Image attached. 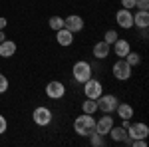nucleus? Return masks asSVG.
Returning a JSON list of instances; mask_svg holds the SVG:
<instances>
[{"instance_id":"1","label":"nucleus","mask_w":149,"mask_h":147,"mask_svg":"<svg viewBox=\"0 0 149 147\" xmlns=\"http://www.w3.org/2000/svg\"><path fill=\"white\" fill-rule=\"evenodd\" d=\"M95 129V117L90 113H80L74 119V131L80 137H90Z\"/></svg>"},{"instance_id":"2","label":"nucleus","mask_w":149,"mask_h":147,"mask_svg":"<svg viewBox=\"0 0 149 147\" xmlns=\"http://www.w3.org/2000/svg\"><path fill=\"white\" fill-rule=\"evenodd\" d=\"M92 74H93L92 64L86 62V60H78L74 64V68H72V78H74L76 84H86L88 79L92 78Z\"/></svg>"},{"instance_id":"3","label":"nucleus","mask_w":149,"mask_h":147,"mask_svg":"<svg viewBox=\"0 0 149 147\" xmlns=\"http://www.w3.org/2000/svg\"><path fill=\"white\" fill-rule=\"evenodd\" d=\"M111 74H113V78L117 82H127L131 78V74H133V68L125 62V58H117L115 64L111 66Z\"/></svg>"},{"instance_id":"4","label":"nucleus","mask_w":149,"mask_h":147,"mask_svg":"<svg viewBox=\"0 0 149 147\" xmlns=\"http://www.w3.org/2000/svg\"><path fill=\"white\" fill-rule=\"evenodd\" d=\"M52 119H54V113L46 105H38L34 111H32V121L38 127H48V125L52 123Z\"/></svg>"},{"instance_id":"5","label":"nucleus","mask_w":149,"mask_h":147,"mask_svg":"<svg viewBox=\"0 0 149 147\" xmlns=\"http://www.w3.org/2000/svg\"><path fill=\"white\" fill-rule=\"evenodd\" d=\"M95 102H97V111H102V113H113L115 107H117V103H119V100L115 98L113 93H102Z\"/></svg>"},{"instance_id":"6","label":"nucleus","mask_w":149,"mask_h":147,"mask_svg":"<svg viewBox=\"0 0 149 147\" xmlns=\"http://www.w3.org/2000/svg\"><path fill=\"white\" fill-rule=\"evenodd\" d=\"M81 86H84V95L90 98V100H97L103 93V84L95 78H90L86 84H81Z\"/></svg>"},{"instance_id":"7","label":"nucleus","mask_w":149,"mask_h":147,"mask_svg":"<svg viewBox=\"0 0 149 147\" xmlns=\"http://www.w3.org/2000/svg\"><path fill=\"white\" fill-rule=\"evenodd\" d=\"M46 95L50 100H62L66 95V86L60 79H52L46 84Z\"/></svg>"},{"instance_id":"8","label":"nucleus","mask_w":149,"mask_h":147,"mask_svg":"<svg viewBox=\"0 0 149 147\" xmlns=\"http://www.w3.org/2000/svg\"><path fill=\"white\" fill-rule=\"evenodd\" d=\"M115 24L123 30H129L133 28V12L127 10V8H119L115 12Z\"/></svg>"},{"instance_id":"9","label":"nucleus","mask_w":149,"mask_h":147,"mask_svg":"<svg viewBox=\"0 0 149 147\" xmlns=\"http://www.w3.org/2000/svg\"><path fill=\"white\" fill-rule=\"evenodd\" d=\"M113 125H115V121H113V117H111V113H103L100 119H95V129H93V131L105 137Z\"/></svg>"},{"instance_id":"10","label":"nucleus","mask_w":149,"mask_h":147,"mask_svg":"<svg viewBox=\"0 0 149 147\" xmlns=\"http://www.w3.org/2000/svg\"><path fill=\"white\" fill-rule=\"evenodd\" d=\"M147 135H149L147 123L137 121V123H129V127H127V137L129 139H147Z\"/></svg>"},{"instance_id":"11","label":"nucleus","mask_w":149,"mask_h":147,"mask_svg":"<svg viewBox=\"0 0 149 147\" xmlns=\"http://www.w3.org/2000/svg\"><path fill=\"white\" fill-rule=\"evenodd\" d=\"M84 18L81 16H78V14H70V16H66L64 18V28L66 30H70L72 34H78V32H81L84 30Z\"/></svg>"},{"instance_id":"12","label":"nucleus","mask_w":149,"mask_h":147,"mask_svg":"<svg viewBox=\"0 0 149 147\" xmlns=\"http://www.w3.org/2000/svg\"><path fill=\"white\" fill-rule=\"evenodd\" d=\"M107 135L113 139L115 143H125V145H129V137H127V129L125 127H121V125H113L111 129H109V133Z\"/></svg>"},{"instance_id":"13","label":"nucleus","mask_w":149,"mask_h":147,"mask_svg":"<svg viewBox=\"0 0 149 147\" xmlns=\"http://www.w3.org/2000/svg\"><path fill=\"white\" fill-rule=\"evenodd\" d=\"M111 50H113V54L117 58H125L131 52V44L127 40H123V38H117L113 44H111Z\"/></svg>"},{"instance_id":"14","label":"nucleus","mask_w":149,"mask_h":147,"mask_svg":"<svg viewBox=\"0 0 149 147\" xmlns=\"http://www.w3.org/2000/svg\"><path fill=\"white\" fill-rule=\"evenodd\" d=\"M56 42L58 46H62V48H68V46L74 44V34L66 30V28H62V30H58L56 32Z\"/></svg>"},{"instance_id":"15","label":"nucleus","mask_w":149,"mask_h":147,"mask_svg":"<svg viewBox=\"0 0 149 147\" xmlns=\"http://www.w3.org/2000/svg\"><path fill=\"white\" fill-rule=\"evenodd\" d=\"M16 50H18V46H16V42L14 40H2L0 42V56L2 58H12L14 54H16Z\"/></svg>"},{"instance_id":"16","label":"nucleus","mask_w":149,"mask_h":147,"mask_svg":"<svg viewBox=\"0 0 149 147\" xmlns=\"http://www.w3.org/2000/svg\"><path fill=\"white\" fill-rule=\"evenodd\" d=\"M133 28H149V10H137L133 14Z\"/></svg>"},{"instance_id":"17","label":"nucleus","mask_w":149,"mask_h":147,"mask_svg":"<svg viewBox=\"0 0 149 147\" xmlns=\"http://www.w3.org/2000/svg\"><path fill=\"white\" fill-rule=\"evenodd\" d=\"M111 54V46L107 44V42H97V44L93 46V56H95V60H105V58Z\"/></svg>"},{"instance_id":"18","label":"nucleus","mask_w":149,"mask_h":147,"mask_svg":"<svg viewBox=\"0 0 149 147\" xmlns=\"http://www.w3.org/2000/svg\"><path fill=\"white\" fill-rule=\"evenodd\" d=\"M115 111H117V115H119L121 119H131V117H133V107H131L129 103H117Z\"/></svg>"},{"instance_id":"19","label":"nucleus","mask_w":149,"mask_h":147,"mask_svg":"<svg viewBox=\"0 0 149 147\" xmlns=\"http://www.w3.org/2000/svg\"><path fill=\"white\" fill-rule=\"evenodd\" d=\"M95 111H97V102L86 98V102L81 103V113H90V115H93Z\"/></svg>"},{"instance_id":"20","label":"nucleus","mask_w":149,"mask_h":147,"mask_svg":"<svg viewBox=\"0 0 149 147\" xmlns=\"http://www.w3.org/2000/svg\"><path fill=\"white\" fill-rule=\"evenodd\" d=\"M48 26L54 30V32H58V30H62L64 28V18L62 16H50V20H48Z\"/></svg>"},{"instance_id":"21","label":"nucleus","mask_w":149,"mask_h":147,"mask_svg":"<svg viewBox=\"0 0 149 147\" xmlns=\"http://www.w3.org/2000/svg\"><path fill=\"white\" fill-rule=\"evenodd\" d=\"M125 62L131 66V68H135V66H139V64H141V56H139L137 52H129V54L125 56Z\"/></svg>"},{"instance_id":"22","label":"nucleus","mask_w":149,"mask_h":147,"mask_svg":"<svg viewBox=\"0 0 149 147\" xmlns=\"http://www.w3.org/2000/svg\"><path fill=\"white\" fill-rule=\"evenodd\" d=\"M90 143H92L93 147H103L105 145V139H103V135H100V133L93 131L92 135H90Z\"/></svg>"},{"instance_id":"23","label":"nucleus","mask_w":149,"mask_h":147,"mask_svg":"<svg viewBox=\"0 0 149 147\" xmlns=\"http://www.w3.org/2000/svg\"><path fill=\"white\" fill-rule=\"evenodd\" d=\"M117 38H119V34H117V30H107V32L103 34V42H107V44L111 46V44L115 42V40H117Z\"/></svg>"},{"instance_id":"24","label":"nucleus","mask_w":149,"mask_h":147,"mask_svg":"<svg viewBox=\"0 0 149 147\" xmlns=\"http://www.w3.org/2000/svg\"><path fill=\"white\" fill-rule=\"evenodd\" d=\"M10 88V84H8V78L4 76V74H0V93H6Z\"/></svg>"},{"instance_id":"25","label":"nucleus","mask_w":149,"mask_h":147,"mask_svg":"<svg viewBox=\"0 0 149 147\" xmlns=\"http://www.w3.org/2000/svg\"><path fill=\"white\" fill-rule=\"evenodd\" d=\"M135 10H149V0H135Z\"/></svg>"},{"instance_id":"26","label":"nucleus","mask_w":149,"mask_h":147,"mask_svg":"<svg viewBox=\"0 0 149 147\" xmlns=\"http://www.w3.org/2000/svg\"><path fill=\"white\" fill-rule=\"evenodd\" d=\"M6 129H8V121H6V117L0 113V135L6 133Z\"/></svg>"},{"instance_id":"27","label":"nucleus","mask_w":149,"mask_h":147,"mask_svg":"<svg viewBox=\"0 0 149 147\" xmlns=\"http://www.w3.org/2000/svg\"><path fill=\"white\" fill-rule=\"evenodd\" d=\"M121 6L127 10H135V0H121Z\"/></svg>"},{"instance_id":"28","label":"nucleus","mask_w":149,"mask_h":147,"mask_svg":"<svg viewBox=\"0 0 149 147\" xmlns=\"http://www.w3.org/2000/svg\"><path fill=\"white\" fill-rule=\"evenodd\" d=\"M6 26H8V20H6L4 16H0V30H4Z\"/></svg>"},{"instance_id":"29","label":"nucleus","mask_w":149,"mask_h":147,"mask_svg":"<svg viewBox=\"0 0 149 147\" xmlns=\"http://www.w3.org/2000/svg\"><path fill=\"white\" fill-rule=\"evenodd\" d=\"M139 34H141L143 40H147V28H139Z\"/></svg>"},{"instance_id":"30","label":"nucleus","mask_w":149,"mask_h":147,"mask_svg":"<svg viewBox=\"0 0 149 147\" xmlns=\"http://www.w3.org/2000/svg\"><path fill=\"white\" fill-rule=\"evenodd\" d=\"M129 123H131V119H121V127H129Z\"/></svg>"},{"instance_id":"31","label":"nucleus","mask_w":149,"mask_h":147,"mask_svg":"<svg viewBox=\"0 0 149 147\" xmlns=\"http://www.w3.org/2000/svg\"><path fill=\"white\" fill-rule=\"evenodd\" d=\"M4 38H6V36H4V30H0V42H2Z\"/></svg>"}]
</instances>
